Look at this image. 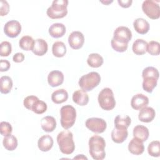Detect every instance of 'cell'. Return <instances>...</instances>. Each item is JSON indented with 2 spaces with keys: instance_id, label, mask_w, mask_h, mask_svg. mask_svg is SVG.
<instances>
[{
  "instance_id": "cell-38",
  "label": "cell",
  "mask_w": 160,
  "mask_h": 160,
  "mask_svg": "<svg viewBox=\"0 0 160 160\" xmlns=\"http://www.w3.org/2000/svg\"><path fill=\"white\" fill-rule=\"evenodd\" d=\"M159 75V74L158 70L154 67H152V66H149L144 68L142 72V78L148 76H152L158 79Z\"/></svg>"
},
{
  "instance_id": "cell-5",
  "label": "cell",
  "mask_w": 160,
  "mask_h": 160,
  "mask_svg": "<svg viewBox=\"0 0 160 160\" xmlns=\"http://www.w3.org/2000/svg\"><path fill=\"white\" fill-rule=\"evenodd\" d=\"M60 114L61 124L64 129H69L74 125L76 118V111L73 106H63L60 109Z\"/></svg>"
},
{
  "instance_id": "cell-40",
  "label": "cell",
  "mask_w": 160,
  "mask_h": 160,
  "mask_svg": "<svg viewBox=\"0 0 160 160\" xmlns=\"http://www.w3.org/2000/svg\"><path fill=\"white\" fill-rule=\"evenodd\" d=\"M38 99H39V98L37 96H32V95L28 96L26 98H25L24 99V102H23L24 106L28 110H31L33 104Z\"/></svg>"
},
{
  "instance_id": "cell-19",
  "label": "cell",
  "mask_w": 160,
  "mask_h": 160,
  "mask_svg": "<svg viewBox=\"0 0 160 160\" xmlns=\"http://www.w3.org/2000/svg\"><path fill=\"white\" fill-rule=\"evenodd\" d=\"M127 129H118L114 128L111 132V139L113 142L120 144L123 142L128 138Z\"/></svg>"
},
{
  "instance_id": "cell-33",
  "label": "cell",
  "mask_w": 160,
  "mask_h": 160,
  "mask_svg": "<svg viewBox=\"0 0 160 160\" xmlns=\"http://www.w3.org/2000/svg\"><path fill=\"white\" fill-rule=\"evenodd\" d=\"M148 154L152 157L160 156V142L159 141H153L150 142L148 147Z\"/></svg>"
},
{
  "instance_id": "cell-4",
  "label": "cell",
  "mask_w": 160,
  "mask_h": 160,
  "mask_svg": "<svg viewBox=\"0 0 160 160\" xmlns=\"http://www.w3.org/2000/svg\"><path fill=\"white\" fill-rule=\"evenodd\" d=\"M101 82V76L97 72H90L82 76L78 82L81 88L86 92L92 90Z\"/></svg>"
},
{
  "instance_id": "cell-15",
  "label": "cell",
  "mask_w": 160,
  "mask_h": 160,
  "mask_svg": "<svg viewBox=\"0 0 160 160\" xmlns=\"http://www.w3.org/2000/svg\"><path fill=\"white\" fill-rule=\"evenodd\" d=\"M129 151L134 155H140L144 151V146L143 142L136 138H132L128 145Z\"/></svg>"
},
{
  "instance_id": "cell-8",
  "label": "cell",
  "mask_w": 160,
  "mask_h": 160,
  "mask_svg": "<svg viewBox=\"0 0 160 160\" xmlns=\"http://www.w3.org/2000/svg\"><path fill=\"white\" fill-rule=\"evenodd\" d=\"M85 125L88 129L95 133H102L107 128V124L105 120L99 118L88 119L85 122Z\"/></svg>"
},
{
  "instance_id": "cell-7",
  "label": "cell",
  "mask_w": 160,
  "mask_h": 160,
  "mask_svg": "<svg viewBox=\"0 0 160 160\" xmlns=\"http://www.w3.org/2000/svg\"><path fill=\"white\" fill-rule=\"evenodd\" d=\"M142 10L150 19H158L160 17V7L154 1H144L142 4Z\"/></svg>"
},
{
  "instance_id": "cell-43",
  "label": "cell",
  "mask_w": 160,
  "mask_h": 160,
  "mask_svg": "<svg viewBox=\"0 0 160 160\" xmlns=\"http://www.w3.org/2000/svg\"><path fill=\"white\" fill-rule=\"evenodd\" d=\"M24 59V55L21 52H17L12 57L13 61L17 63L22 62Z\"/></svg>"
},
{
  "instance_id": "cell-1",
  "label": "cell",
  "mask_w": 160,
  "mask_h": 160,
  "mask_svg": "<svg viewBox=\"0 0 160 160\" xmlns=\"http://www.w3.org/2000/svg\"><path fill=\"white\" fill-rule=\"evenodd\" d=\"M106 142L104 139L98 135H94L89 140V154L95 160H102L105 158Z\"/></svg>"
},
{
  "instance_id": "cell-44",
  "label": "cell",
  "mask_w": 160,
  "mask_h": 160,
  "mask_svg": "<svg viewBox=\"0 0 160 160\" xmlns=\"http://www.w3.org/2000/svg\"><path fill=\"white\" fill-rule=\"evenodd\" d=\"M118 4L120 6L124 8H128L131 6V4L132 2V0H118Z\"/></svg>"
},
{
  "instance_id": "cell-30",
  "label": "cell",
  "mask_w": 160,
  "mask_h": 160,
  "mask_svg": "<svg viewBox=\"0 0 160 160\" xmlns=\"http://www.w3.org/2000/svg\"><path fill=\"white\" fill-rule=\"evenodd\" d=\"M3 146L6 149L9 151H14L18 146V140L17 138L12 135L9 134L4 136L2 141Z\"/></svg>"
},
{
  "instance_id": "cell-41",
  "label": "cell",
  "mask_w": 160,
  "mask_h": 160,
  "mask_svg": "<svg viewBox=\"0 0 160 160\" xmlns=\"http://www.w3.org/2000/svg\"><path fill=\"white\" fill-rule=\"evenodd\" d=\"M0 10V14L1 16H4L8 14L9 11V5L6 1H1Z\"/></svg>"
},
{
  "instance_id": "cell-14",
  "label": "cell",
  "mask_w": 160,
  "mask_h": 160,
  "mask_svg": "<svg viewBox=\"0 0 160 160\" xmlns=\"http://www.w3.org/2000/svg\"><path fill=\"white\" fill-rule=\"evenodd\" d=\"M155 110L151 107H144L141 109L138 114V119L143 122H150L155 118Z\"/></svg>"
},
{
  "instance_id": "cell-26",
  "label": "cell",
  "mask_w": 160,
  "mask_h": 160,
  "mask_svg": "<svg viewBox=\"0 0 160 160\" xmlns=\"http://www.w3.org/2000/svg\"><path fill=\"white\" fill-rule=\"evenodd\" d=\"M114 126L118 129H128L131 122V119L127 115H118L114 119Z\"/></svg>"
},
{
  "instance_id": "cell-31",
  "label": "cell",
  "mask_w": 160,
  "mask_h": 160,
  "mask_svg": "<svg viewBox=\"0 0 160 160\" xmlns=\"http://www.w3.org/2000/svg\"><path fill=\"white\" fill-rule=\"evenodd\" d=\"M52 52L54 56L62 58L66 53V47L65 44L61 41H56L53 43L52 46Z\"/></svg>"
},
{
  "instance_id": "cell-34",
  "label": "cell",
  "mask_w": 160,
  "mask_h": 160,
  "mask_svg": "<svg viewBox=\"0 0 160 160\" xmlns=\"http://www.w3.org/2000/svg\"><path fill=\"white\" fill-rule=\"evenodd\" d=\"M146 51L152 56H158L160 53V44L158 41H151L148 43Z\"/></svg>"
},
{
  "instance_id": "cell-46",
  "label": "cell",
  "mask_w": 160,
  "mask_h": 160,
  "mask_svg": "<svg viewBox=\"0 0 160 160\" xmlns=\"http://www.w3.org/2000/svg\"><path fill=\"white\" fill-rule=\"evenodd\" d=\"M102 3H103V4H109V3H111L112 2V1H101Z\"/></svg>"
},
{
  "instance_id": "cell-16",
  "label": "cell",
  "mask_w": 160,
  "mask_h": 160,
  "mask_svg": "<svg viewBox=\"0 0 160 160\" xmlns=\"http://www.w3.org/2000/svg\"><path fill=\"white\" fill-rule=\"evenodd\" d=\"M48 49V43L42 39H37L34 41L32 52L36 56H42L44 55Z\"/></svg>"
},
{
  "instance_id": "cell-24",
  "label": "cell",
  "mask_w": 160,
  "mask_h": 160,
  "mask_svg": "<svg viewBox=\"0 0 160 160\" xmlns=\"http://www.w3.org/2000/svg\"><path fill=\"white\" fill-rule=\"evenodd\" d=\"M148 42L142 39H137L132 44V49L136 55H143L146 52Z\"/></svg>"
},
{
  "instance_id": "cell-13",
  "label": "cell",
  "mask_w": 160,
  "mask_h": 160,
  "mask_svg": "<svg viewBox=\"0 0 160 160\" xmlns=\"http://www.w3.org/2000/svg\"><path fill=\"white\" fill-rule=\"evenodd\" d=\"M64 81V75L60 71L54 70L50 72L48 76V82L51 87H57L61 85Z\"/></svg>"
},
{
  "instance_id": "cell-11",
  "label": "cell",
  "mask_w": 160,
  "mask_h": 160,
  "mask_svg": "<svg viewBox=\"0 0 160 160\" xmlns=\"http://www.w3.org/2000/svg\"><path fill=\"white\" fill-rule=\"evenodd\" d=\"M84 42V37L80 31H73L68 37V43L70 47L74 49L81 48Z\"/></svg>"
},
{
  "instance_id": "cell-9",
  "label": "cell",
  "mask_w": 160,
  "mask_h": 160,
  "mask_svg": "<svg viewBox=\"0 0 160 160\" xmlns=\"http://www.w3.org/2000/svg\"><path fill=\"white\" fill-rule=\"evenodd\" d=\"M21 31V25L16 20H11L7 22L4 26V32L9 38L17 37Z\"/></svg>"
},
{
  "instance_id": "cell-20",
  "label": "cell",
  "mask_w": 160,
  "mask_h": 160,
  "mask_svg": "<svg viewBox=\"0 0 160 160\" xmlns=\"http://www.w3.org/2000/svg\"><path fill=\"white\" fill-rule=\"evenodd\" d=\"M53 139L48 135H44L41 136L38 141V146L39 149L42 152L49 151L53 146Z\"/></svg>"
},
{
  "instance_id": "cell-18",
  "label": "cell",
  "mask_w": 160,
  "mask_h": 160,
  "mask_svg": "<svg viewBox=\"0 0 160 160\" xmlns=\"http://www.w3.org/2000/svg\"><path fill=\"white\" fill-rule=\"evenodd\" d=\"M41 126L42 130L46 132H52L56 128V121L54 117L47 116L41 120Z\"/></svg>"
},
{
  "instance_id": "cell-28",
  "label": "cell",
  "mask_w": 160,
  "mask_h": 160,
  "mask_svg": "<svg viewBox=\"0 0 160 160\" xmlns=\"http://www.w3.org/2000/svg\"><path fill=\"white\" fill-rule=\"evenodd\" d=\"M104 60L102 57L98 53L90 54L87 59L88 64L94 68H97L102 66Z\"/></svg>"
},
{
  "instance_id": "cell-35",
  "label": "cell",
  "mask_w": 160,
  "mask_h": 160,
  "mask_svg": "<svg viewBox=\"0 0 160 160\" xmlns=\"http://www.w3.org/2000/svg\"><path fill=\"white\" fill-rule=\"evenodd\" d=\"M47 104L43 101L38 99L33 104L31 111L38 114H41L45 112L47 110Z\"/></svg>"
},
{
  "instance_id": "cell-3",
  "label": "cell",
  "mask_w": 160,
  "mask_h": 160,
  "mask_svg": "<svg viewBox=\"0 0 160 160\" xmlns=\"http://www.w3.org/2000/svg\"><path fill=\"white\" fill-rule=\"evenodd\" d=\"M68 1L67 0H54L51 6L48 8L46 14L51 19H60L65 17L68 14Z\"/></svg>"
},
{
  "instance_id": "cell-25",
  "label": "cell",
  "mask_w": 160,
  "mask_h": 160,
  "mask_svg": "<svg viewBox=\"0 0 160 160\" xmlns=\"http://www.w3.org/2000/svg\"><path fill=\"white\" fill-rule=\"evenodd\" d=\"M68 99V93L64 89H59L54 91L51 95V100L55 104H61Z\"/></svg>"
},
{
  "instance_id": "cell-21",
  "label": "cell",
  "mask_w": 160,
  "mask_h": 160,
  "mask_svg": "<svg viewBox=\"0 0 160 160\" xmlns=\"http://www.w3.org/2000/svg\"><path fill=\"white\" fill-rule=\"evenodd\" d=\"M66 27L62 23H54L49 28V34L54 38L62 37L66 33Z\"/></svg>"
},
{
  "instance_id": "cell-37",
  "label": "cell",
  "mask_w": 160,
  "mask_h": 160,
  "mask_svg": "<svg viewBox=\"0 0 160 160\" xmlns=\"http://www.w3.org/2000/svg\"><path fill=\"white\" fill-rule=\"evenodd\" d=\"M12 51L11 44L8 41H2L0 44V55L2 57L8 56Z\"/></svg>"
},
{
  "instance_id": "cell-36",
  "label": "cell",
  "mask_w": 160,
  "mask_h": 160,
  "mask_svg": "<svg viewBox=\"0 0 160 160\" xmlns=\"http://www.w3.org/2000/svg\"><path fill=\"white\" fill-rule=\"evenodd\" d=\"M111 47L112 49L119 52H125L128 47V43L123 42L118 40H116L114 39H112L111 41Z\"/></svg>"
},
{
  "instance_id": "cell-6",
  "label": "cell",
  "mask_w": 160,
  "mask_h": 160,
  "mask_svg": "<svg viewBox=\"0 0 160 160\" xmlns=\"http://www.w3.org/2000/svg\"><path fill=\"white\" fill-rule=\"evenodd\" d=\"M100 107L105 111L113 109L116 106V101L111 89L105 88L99 93L98 98Z\"/></svg>"
},
{
  "instance_id": "cell-12",
  "label": "cell",
  "mask_w": 160,
  "mask_h": 160,
  "mask_svg": "<svg viewBox=\"0 0 160 160\" xmlns=\"http://www.w3.org/2000/svg\"><path fill=\"white\" fill-rule=\"evenodd\" d=\"M149 104V98L143 94L134 95L131 101V106L135 110H141Z\"/></svg>"
},
{
  "instance_id": "cell-45",
  "label": "cell",
  "mask_w": 160,
  "mask_h": 160,
  "mask_svg": "<svg viewBox=\"0 0 160 160\" xmlns=\"http://www.w3.org/2000/svg\"><path fill=\"white\" fill-rule=\"evenodd\" d=\"M73 159H88V158L86 157V156H84V155L83 154H79V155H78L77 156H76V157H74Z\"/></svg>"
},
{
  "instance_id": "cell-42",
  "label": "cell",
  "mask_w": 160,
  "mask_h": 160,
  "mask_svg": "<svg viewBox=\"0 0 160 160\" xmlns=\"http://www.w3.org/2000/svg\"><path fill=\"white\" fill-rule=\"evenodd\" d=\"M10 62L6 59H1L0 61V71L4 72L9 70L10 68Z\"/></svg>"
},
{
  "instance_id": "cell-17",
  "label": "cell",
  "mask_w": 160,
  "mask_h": 160,
  "mask_svg": "<svg viewBox=\"0 0 160 160\" xmlns=\"http://www.w3.org/2000/svg\"><path fill=\"white\" fill-rule=\"evenodd\" d=\"M73 102L81 106L87 105L89 102V96L86 91L82 89H79L72 94Z\"/></svg>"
},
{
  "instance_id": "cell-29",
  "label": "cell",
  "mask_w": 160,
  "mask_h": 160,
  "mask_svg": "<svg viewBox=\"0 0 160 160\" xmlns=\"http://www.w3.org/2000/svg\"><path fill=\"white\" fill-rule=\"evenodd\" d=\"M0 91L2 94L9 93L12 88V79L8 76H3L0 78Z\"/></svg>"
},
{
  "instance_id": "cell-27",
  "label": "cell",
  "mask_w": 160,
  "mask_h": 160,
  "mask_svg": "<svg viewBox=\"0 0 160 160\" xmlns=\"http://www.w3.org/2000/svg\"><path fill=\"white\" fill-rule=\"evenodd\" d=\"M158 79L152 76H148L144 78L142 85L143 89L149 93H151L153 89L157 86Z\"/></svg>"
},
{
  "instance_id": "cell-32",
  "label": "cell",
  "mask_w": 160,
  "mask_h": 160,
  "mask_svg": "<svg viewBox=\"0 0 160 160\" xmlns=\"http://www.w3.org/2000/svg\"><path fill=\"white\" fill-rule=\"evenodd\" d=\"M34 43V40L29 36H22L19 41V46L24 51H32Z\"/></svg>"
},
{
  "instance_id": "cell-2",
  "label": "cell",
  "mask_w": 160,
  "mask_h": 160,
  "mask_svg": "<svg viewBox=\"0 0 160 160\" xmlns=\"http://www.w3.org/2000/svg\"><path fill=\"white\" fill-rule=\"evenodd\" d=\"M57 142L61 152L64 154H71L75 149L72 133L64 130L60 132L57 136Z\"/></svg>"
},
{
  "instance_id": "cell-10",
  "label": "cell",
  "mask_w": 160,
  "mask_h": 160,
  "mask_svg": "<svg viewBox=\"0 0 160 160\" xmlns=\"http://www.w3.org/2000/svg\"><path fill=\"white\" fill-rule=\"evenodd\" d=\"M113 39L128 43L132 38V32L131 30L126 26H119L114 31Z\"/></svg>"
},
{
  "instance_id": "cell-23",
  "label": "cell",
  "mask_w": 160,
  "mask_h": 160,
  "mask_svg": "<svg viewBox=\"0 0 160 160\" xmlns=\"http://www.w3.org/2000/svg\"><path fill=\"white\" fill-rule=\"evenodd\" d=\"M133 136L142 142L147 141L149 138V132L148 129L142 125H137L133 129Z\"/></svg>"
},
{
  "instance_id": "cell-39",
  "label": "cell",
  "mask_w": 160,
  "mask_h": 160,
  "mask_svg": "<svg viewBox=\"0 0 160 160\" xmlns=\"http://www.w3.org/2000/svg\"><path fill=\"white\" fill-rule=\"evenodd\" d=\"M12 131V128L10 123L6 121H2L0 123V132L1 135L6 136L11 134Z\"/></svg>"
},
{
  "instance_id": "cell-22",
  "label": "cell",
  "mask_w": 160,
  "mask_h": 160,
  "mask_svg": "<svg viewBox=\"0 0 160 160\" xmlns=\"http://www.w3.org/2000/svg\"><path fill=\"white\" fill-rule=\"evenodd\" d=\"M133 27L135 31L140 34H145L149 30V22L143 18H138L133 22Z\"/></svg>"
}]
</instances>
